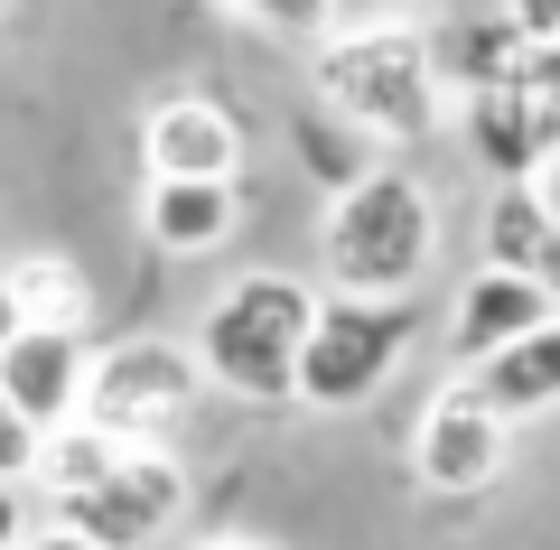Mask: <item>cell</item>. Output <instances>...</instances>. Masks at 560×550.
Instances as JSON below:
<instances>
[{"instance_id": "obj_12", "label": "cell", "mask_w": 560, "mask_h": 550, "mask_svg": "<svg viewBox=\"0 0 560 550\" xmlns=\"http://www.w3.org/2000/svg\"><path fill=\"white\" fill-rule=\"evenodd\" d=\"M234 215H243V187H178V177H150V197H140V234L160 243V253H178V261L215 253V243L234 234Z\"/></svg>"}, {"instance_id": "obj_19", "label": "cell", "mask_w": 560, "mask_h": 550, "mask_svg": "<svg viewBox=\"0 0 560 550\" xmlns=\"http://www.w3.org/2000/svg\"><path fill=\"white\" fill-rule=\"evenodd\" d=\"M28 531H38V523H28V504H20V485H0V550H20Z\"/></svg>"}, {"instance_id": "obj_6", "label": "cell", "mask_w": 560, "mask_h": 550, "mask_svg": "<svg viewBox=\"0 0 560 550\" xmlns=\"http://www.w3.org/2000/svg\"><path fill=\"white\" fill-rule=\"evenodd\" d=\"M178 513H187V467H178L168 448H121L94 485L47 494V523L84 531L94 550H150Z\"/></svg>"}, {"instance_id": "obj_1", "label": "cell", "mask_w": 560, "mask_h": 550, "mask_svg": "<svg viewBox=\"0 0 560 550\" xmlns=\"http://www.w3.org/2000/svg\"><path fill=\"white\" fill-rule=\"evenodd\" d=\"M318 103L364 140H430L448 121V75H440V28L420 20H337L318 47Z\"/></svg>"}, {"instance_id": "obj_13", "label": "cell", "mask_w": 560, "mask_h": 550, "mask_svg": "<svg viewBox=\"0 0 560 550\" xmlns=\"http://www.w3.org/2000/svg\"><path fill=\"white\" fill-rule=\"evenodd\" d=\"M523 66H533V38H523L514 10H495V20H440V75H448V94H495V84H514Z\"/></svg>"}, {"instance_id": "obj_4", "label": "cell", "mask_w": 560, "mask_h": 550, "mask_svg": "<svg viewBox=\"0 0 560 550\" xmlns=\"http://www.w3.org/2000/svg\"><path fill=\"white\" fill-rule=\"evenodd\" d=\"M206 401V364L168 336H121L94 354V383H84V420L75 430L113 438V448H168L187 411Z\"/></svg>"}, {"instance_id": "obj_8", "label": "cell", "mask_w": 560, "mask_h": 550, "mask_svg": "<svg viewBox=\"0 0 560 550\" xmlns=\"http://www.w3.org/2000/svg\"><path fill=\"white\" fill-rule=\"evenodd\" d=\"M504 457H514V420L486 411L477 383H440V393L420 401V420H411V476L430 494H486L504 476Z\"/></svg>"}, {"instance_id": "obj_7", "label": "cell", "mask_w": 560, "mask_h": 550, "mask_svg": "<svg viewBox=\"0 0 560 550\" xmlns=\"http://www.w3.org/2000/svg\"><path fill=\"white\" fill-rule=\"evenodd\" d=\"M467 140L504 187H533L560 159V47H533V66L495 94H467Z\"/></svg>"}, {"instance_id": "obj_3", "label": "cell", "mask_w": 560, "mask_h": 550, "mask_svg": "<svg viewBox=\"0 0 560 550\" xmlns=\"http://www.w3.org/2000/svg\"><path fill=\"white\" fill-rule=\"evenodd\" d=\"M327 290L290 271H243L206 299L197 317V364L215 393L234 401H300V364H308V336H318Z\"/></svg>"}, {"instance_id": "obj_21", "label": "cell", "mask_w": 560, "mask_h": 550, "mask_svg": "<svg viewBox=\"0 0 560 550\" xmlns=\"http://www.w3.org/2000/svg\"><path fill=\"white\" fill-rule=\"evenodd\" d=\"M20 336H28V317H20V299H10V280H0V354L20 346Z\"/></svg>"}, {"instance_id": "obj_9", "label": "cell", "mask_w": 560, "mask_h": 550, "mask_svg": "<svg viewBox=\"0 0 560 550\" xmlns=\"http://www.w3.org/2000/svg\"><path fill=\"white\" fill-rule=\"evenodd\" d=\"M140 159H150V177H178V187H234L243 113L215 94H168L140 113Z\"/></svg>"}, {"instance_id": "obj_2", "label": "cell", "mask_w": 560, "mask_h": 550, "mask_svg": "<svg viewBox=\"0 0 560 550\" xmlns=\"http://www.w3.org/2000/svg\"><path fill=\"white\" fill-rule=\"evenodd\" d=\"M430 261H440V197L411 168H374L346 197H327V215H318L327 299H374V308H393V299L420 290Z\"/></svg>"}, {"instance_id": "obj_15", "label": "cell", "mask_w": 560, "mask_h": 550, "mask_svg": "<svg viewBox=\"0 0 560 550\" xmlns=\"http://www.w3.org/2000/svg\"><path fill=\"white\" fill-rule=\"evenodd\" d=\"M0 280H10V299H20V317L47 327V336H84V317H94V280H84L75 253H20Z\"/></svg>"}, {"instance_id": "obj_17", "label": "cell", "mask_w": 560, "mask_h": 550, "mask_svg": "<svg viewBox=\"0 0 560 550\" xmlns=\"http://www.w3.org/2000/svg\"><path fill=\"white\" fill-rule=\"evenodd\" d=\"M28 476H47V438L10 411V393H0V485H28Z\"/></svg>"}, {"instance_id": "obj_5", "label": "cell", "mask_w": 560, "mask_h": 550, "mask_svg": "<svg viewBox=\"0 0 560 550\" xmlns=\"http://www.w3.org/2000/svg\"><path fill=\"white\" fill-rule=\"evenodd\" d=\"M411 336H420L411 299H393V308H374V299H327L318 336H308V364H300V401L308 411H355V401H374L393 383V364L411 354Z\"/></svg>"}, {"instance_id": "obj_10", "label": "cell", "mask_w": 560, "mask_h": 550, "mask_svg": "<svg viewBox=\"0 0 560 550\" xmlns=\"http://www.w3.org/2000/svg\"><path fill=\"white\" fill-rule=\"evenodd\" d=\"M560 327L551 290L523 271H495V261H477V271L458 280V299H448V354H458V374H486L495 354H514L523 336Z\"/></svg>"}, {"instance_id": "obj_20", "label": "cell", "mask_w": 560, "mask_h": 550, "mask_svg": "<svg viewBox=\"0 0 560 550\" xmlns=\"http://www.w3.org/2000/svg\"><path fill=\"white\" fill-rule=\"evenodd\" d=\"M20 550H94V541H84V531H66V523H38Z\"/></svg>"}, {"instance_id": "obj_22", "label": "cell", "mask_w": 560, "mask_h": 550, "mask_svg": "<svg viewBox=\"0 0 560 550\" xmlns=\"http://www.w3.org/2000/svg\"><path fill=\"white\" fill-rule=\"evenodd\" d=\"M533 197H541V215H551V224H560V159H551V168H541V177H533Z\"/></svg>"}, {"instance_id": "obj_16", "label": "cell", "mask_w": 560, "mask_h": 550, "mask_svg": "<svg viewBox=\"0 0 560 550\" xmlns=\"http://www.w3.org/2000/svg\"><path fill=\"white\" fill-rule=\"evenodd\" d=\"M458 383H477L486 411H504V420H541V411H560V327L523 336L514 354H495L486 374H458Z\"/></svg>"}, {"instance_id": "obj_23", "label": "cell", "mask_w": 560, "mask_h": 550, "mask_svg": "<svg viewBox=\"0 0 560 550\" xmlns=\"http://www.w3.org/2000/svg\"><path fill=\"white\" fill-rule=\"evenodd\" d=\"M197 550H261V541H243V531H215V541H197Z\"/></svg>"}, {"instance_id": "obj_14", "label": "cell", "mask_w": 560, "mask_h": 550, "mask_svg": "<svg viewBox=\"0 0 560 550\" xmlns=\"http://www.w3.org/2000/svg\"><path fill=\"white\" fill-rule=\"evenodd\" d=\"M486 261H495V271L541 280V290H551V308H560V224L541 215L533 187H504V197L486 206Z\"/></svg>"}, {"instance_id": "obj_18", "label": "cell", "mask_w": 560, "mask_h": 550, "mask_svg": "<svg viewBox=\"0 0 560 550\" xmlns=\"http://www.w3.org/2000/svg\"><path fill=\"white\" fill-rule=\"evenodd\" d=\"M514 20L533 47H560V0H514Z\"/></svg>"}, {"instance_id": "obj_11", "label": "cell", "mask_w": 560, "mask_h": 550, "mask_svg": "<svg viewBox=\"0 0 560 550\" xmlns=\"http://www.w3.org/2000/svg\"><path fill=\"white\" fill-rule=\"evenodd\" d=\"M84 383H94V354H84V336H47V327H28L20 346L0 354V393H10V411H20L38 438H66V430L84 420Z\"/></svg>"}]
</instances>
